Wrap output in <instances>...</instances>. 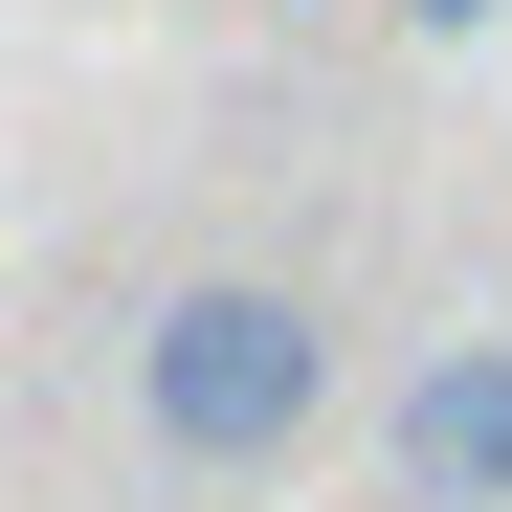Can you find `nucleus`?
Listing matches in <instances>:
<instances>
[{
    "label": "nucleus",
    "instance_id": "obj_2",
    "mask_svg": "<svg viewBox=\"0 0 512 512\" xmlns=\"http://www.w3.org/2000/svg\"><path fill=\"white\" fill-rule=\"evenodd\" d=\"M379 490L401 512H512V334H423V357H401Z\"/></svg>",
    "mask_w": 512,
    "mask_h": 512
},
{
    "label": "nucleus",
    "instance_id": "obj_1",
    "mask_svg": "<svg viewBox=\"0 0 512 512\" xmlns=\"http://www.w3.org/2000/svg\"><path fill=\"white\" fill-rule=\"evenodd\" d=\"M134 423H156V468H201V490L290 468L312 423H334V312L290 268H179V290L134 312Z\"/></svg>",
    "mask_w": 512,
    "mask_h": 512
},
{
    "label": "nucleus",
    "instance_id": "obj_3",
    "mask_svg": "<svg viewBox=\"0 0 512 512\" xmlns=\"http://www.w3.org/2000/svg\"><path fill=\"white\" fill-rule=\"evenodd\" d=\"M468 23H512V0H401V45H468Z\"/></svg>",
    "mask_w": 512,
    "mask_h": 512
}]
</instances>
